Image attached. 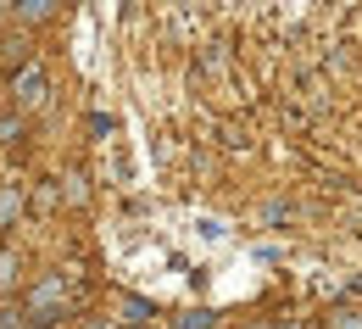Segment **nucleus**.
I'll list each match as a JSON object with an SVG mask.
<instances>
[{
  "label": "nucleus",
  "instance_id": "nucleus-1",
  "mask_svg": "<svg viewBox=\"0 0 362 329\" xmlns=\"http://www.w3.org/2000/svg\"><path fill=\"white\" fill-rule=\"evenodd\" d=\"M17 100H23V106H40V100H45V73H40V67H28V73L17 79Z\"/></svg>",
  "mask_w": 362,
  "mask_h": 329
},
{
  "label": "nucleus",
  "instance_id": "nucleus-2",
  "mask_svg": "<svg viewBox=\"0 0 362 329\" xmlns=\"http://www.w3.org/2000/svg\"><path fill=\"white\" fill-rule=\"evenodd\" d=\"M11 6H17V17H28V23H40V17L56 11V0H11Z\"/></svg>",
  "mask_w": 362,
  "mask_h": 329
}]
</instances>
